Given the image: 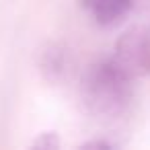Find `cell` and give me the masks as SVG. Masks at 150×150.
Masks as SVG:
<instances>
[{
  "mask_svg": "<svg viewBox=\"0 0 150 150\" xmlns=\"http://www.w3.org/2000/svg\"><path fill=\"white\" fill-rule=\"evenodd\" d=\"M134 99V76L117 64L115 58L91 66L82 82L84 109L95 117H119Z\"/></svg>",
  "mask_w": 150,
  "mask_h": 150,
  "instance_id": "cell-1",
  "label": "cell"
},
{
  "mask_svg": "<svg viewBox=\"0 0 150 150\" xmlns=\"http://www.w3.org/2000/svg\"><path fill=\"white\" fill-rule=\"evenodd\" d=\"M113 58L134 78L150 76V33L142 29L123 33L115 43Z\"/></svg>",
  "mask_w": 150,
  "mask_h": 150,
  "instance_id": "cell-2",
  "label": "cell"
},
{
  "mask_svg": "<svg viewBox=\"0 0 150 150\" xmlns=\"http://www.w3.org/2000/svg\"><path fill=\"white\" fill-rule=\"evenodd\" d=\"M84 8L99 25H117L127 13L150 6V0H82Z\"/></svg>",
  "mask_w": 150,
  "mask_h": 150,
  "instance_id": "cell-3",
  "label": "cell"
},
{
  "mask_svg": "<svg viewBox=\"0 0 150 150\" xmlns=\"http://www.w3.org/2000/svg\"><path fill=\"white\" fill-rule=\"evenodd\" d=\"M39 72L52 84L68 82L74 72V62L68 50L62 45H47L39 54Z\"/></svg>",
  "mask_w": 150,
  "mask_h": 150,
  "instance_id": "cell-4",
  "label": "cell"
},
{
  "mask_svg": "<svg viewBox=\"0 0 150 150\" xmlns=\"http://www.w3.org/2000/svg\"><path fill=\"white\" fill-rule=\"evenodd\" d=\"M58 146H60V140H58L56 132L39 134V138L33 142V148H41V150H52V148H58Z\"/></svg>",
  "mask_w": 150,
  "mask_h": 150,
  "instance_id": "cell-5",
  "label": "cell"
},
{
  "mask_svg": "<svg viewBox=\"0 0 150 150\" xmlns=\"http://www.w3.org/2000/svg\"><path fill=\"white\" fill-rule=\"evenodd\" d=\"M82 148H113V144L103 142V140H93V142H86Z\"/></svg>",
  "mask_w": 150,
  "mask_h": 150,
  "instance_id": "cell-6",
  "label": "cell"
}]
</instances>
